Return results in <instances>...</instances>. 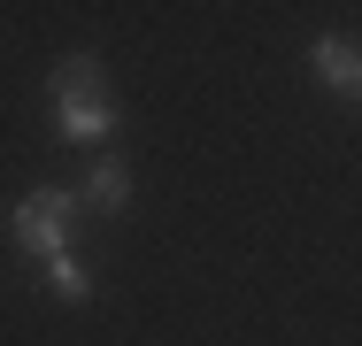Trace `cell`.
I'll list each match as a JSON object with an SVG mask.
<instances>
[{
    "label": "cell",
    "mask_w": 362,
    "mask_h": 346,
    "mask_svg": "<svg viewBox=\"0 0 362 346\" xmlns=\"http://www.w3.org/2000/svg\"><path fill=\"white\" fill-rule=\"evenodd\" d=\"M47 285H54L70 308H77V300H93V270H85L77 254H47Z\"/></svg>",
    "instance_id": "6"
},
{
    "label": "cell",
    "mask_w": 362,
    "mask_h": 346,
    "mask_svg": "<svg viewBox=\"0 0 362 346\" xmlns=\"http://www.w3.org/2000/svg\"><path fill=\"white\" fill-rule=\"evenodd\" d=\"M70 231H77V193H62V185H39L31 201H16V215H8V239L23 246V254H70Z\"/></svg>",
    "instance_id": "1"
},
{
    "label": "cell",
    "mask_w": 362,
    "mask_h": 346,
    "mask_svg": "<svg viewBox=\"0 0 362 346\" xmlns=\"http://www.w3.org/2000/svg\"><path fill=\"white\" fill-rule=\"evenodd\" d=\"M54 131L70 138V146H100V138L116 131V100H108V93H70V100H54Z\"/></svg>",
    "instance_id": "3"
},
{
    "label": "cell",
    "mask_w": 362,
    "mask_h": 346,
    "mask_svg": "<svg viewBox=\"0 0 362 346\" xmlns=\"http://www.w3.org/2000/svg\"><path fill=\"white\" fill-rule=\"evenodd\" d=\"M308 77H316L324 93H339V100H355V85H362V54H355V39H347V31L308 39Z\"/></svg>",
    "instance_id": "2"
},
{
    "label": "cell",
    "mask_w": 362,
    "mask_h": 346,
    "mask_svg": "<svg viewBox=\"0 0 362 346\" xmlns=\"http://www.w3.org/2000/svg\"><path fill=\"white\" fill-rule=\"evenodd\" d=\"M77 201H93L100 215H116V208H132V162H116V154H93V169H85V185H77Z\"/></svg>",
    "instance_id": "4"
},
{
    "label": "cell",
    "mask_w": 362,
    "mask_h": 346,
    "mask_svg": "<svg viewBox=\"0 0 362 346\" xmlns=\"http://www.w3.org/2000/svg\"><path fill=\"white\" fill-rule=\"evenodd\" d=\"M70 93H100V54H62L54 62V100H70Z\"/></svg>",
    "instance_id": "5"
}]
</instances>
